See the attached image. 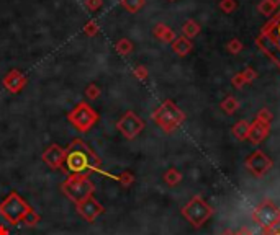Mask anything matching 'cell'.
I'll use <instances>...</instances> for the list:
<instances>
[{
  "label": "cell",
  "instance_id": "cb8c5ba5",
  "mask_svg": "<svg viewBox=\"0 0 280 235\" xmlns=\"http://www.w3.org/2000/svg\"><path fill=\"white\" fill-rule=\"evenodd\" d=\"M242 48H244V44L241 43L237 38H233V39H230V43L226 44V51L230 54H233V56H236V54H239L241 51H242Z\"/></svg>",
  "mask_w": 280,
  "mask_h": 235
},
{
  "label": "cell",
  "instance_id": "e575fe53",
  "mask_svg": "<svg viewBox=\"0 0 280 235\" xmlns=\"http://www.w3.org/2000/svg\"><path fill=\"white\" fill-rule=\"evenodd\" d=\"M236 235H254V234H253V230H251V229H247V227H242L241 230H237V232H236Z\"/></svg>",
  "mask_w": 280,
  "mask_h": 235
},
{
  "label": "cell",
  "instance_id": "5bb4252c",
  "mask_svg": "<svg viewBox=\"0 0 280 235\" xmlns=\"http://www.w3.org/2000/svg\"><path fill=\"white\" fill-rule=\"evenodd\" d=\"M269 133H270V124L254 119L253 123H251L249 137H247V139H249L253 144H260L269 136Z\"/></svg>",
  "mask_w": 280,
  "mask_h": 235
},
{
  "label": "cell",
  "instance_id": "2e32d148",
  "mask_svg": "<svg viewBox=\"0 0 280 235\" xmlns=\"http://www.w3.org/2000/svg\"><path fill=\"white\" fill-rule=\"evenodd\" d=\"M192 49H194L192 41L187 39L185 36L175 38V41L172 43V51H174L177 56H180V58H185L187 54H190L192 53Z\"/></svg>",
  "mask_w": 280,
  "mask_h": 235
},
{
  "label": "cell",
  "instance_id": "d6a6232c",
  "mask_svg": "<svg viewBox=\"0 0 280 235\" xmlns=\"http://www.w3.org/2000/svg\"><path fill=\"white\" fill-rule=\"evenodd\" d=\"M264 235H280V219H279V222L275 224L272 229L267 230V232H264Z\"/></svg>",
  "mask_w": 280,
  "mask_h": 235
},
{
  "label": "cell",
  "instance_id": "ac0fdd59",
  "mask_svg": "<svg viewBox=\"0 0 280 235\" xmlns=\"http://www.w3.org/2000/svg\"><path fill=\"white\" fill-rule=\"evenodd\" d=\"M220 108L226 113V115H235V113L239 110V101H237V98H235L233 95H228L225 100L220 103Z\"/></svg>",
  "mask_w": 280,
  "mask_h": 235
},
{
  "label": "cell",
  "instance_id": "f546056e",
  "mask_svg": "<svg viewBox=\"0 0 280 235\" xmlns=\"http://www.w3.org/2000/svg\"><path fill=\"white\" fill-rule=\"evenodd\" d=\"M133 74H134V77H136L138 80H146V78H148V75H149L148 69L144 67V65H138V67H134Z\"/></svg>",
  "mask_w": 280,
  "mask_h": 235
},
{
  "label": "cell",
  "instance_id": "6da1fadb",
  "mask_svg": "<svg viewBox=\"0 0 280 235\" xmlns=\"http://www.w3.org/2000/svg\"><path fill=\"white\" fill-rule=\"evenodd\" d=\"M64 165L72 173H81L86 170H99L100 158L95 152L84 142L82 139H74L66 149V160Z\"/></svg>",
  "mask_w": 280,
  "mask_h": 235
},
{
  "label": "cell",
  "instance_id": "484cf974",
  "mask_svg": "<svg viewBox=\"0 0 280 235\" xmlns=\"http://www.w3.org/2000/svg\"><path fill=\"white\" fill-rule=\"evenodd\" d=\"M272 118H274L272 111H270L269 108H262V110H259V113H258V115H256L254 119L262 121V123L270 124V123H272Z\"/></svg>",
  "mask_w": 280,
  "mask_h": 235
},
{
  "label": "cell",
  "instance_id": "52a82bcc",
  "mask_svg": "<svg viewBox=\"0 0 280 235\" xmlns=\"http://www.w3.org/2000/svg\"><path fill=\"white\" fill-rule=\"evenodd\" d=\"M67 121L71 123L74 128L81 133H87L90 131L93 126L99 121V113H97L90 105L87 103H77L71 111L67 113Z\"/></svg>",
  "mask_w": 280,
  "mask_h": 235
},
{
  "label": "cell",
  "instance_id": "9c48e42d",
  "mask_svg": "<svg viewBox=\"0 0 280 235\" xmlns=\"http://www.w3.org/2000/svg\"><path fill=\"white\" fill-rule=\"evenodd\" d=\"M244 165L247 168V172H249L253 176L262 178L272 170L274 162H272V158L264 152V150L258 149V150H254L253 154L247 155L246 160H244Z\"/></svg>",
  "mask_w": 280,
  "mask_h": 235
},
{
  "label": "cell",
  "instance_id": "d4e9b609",
  "mask_svg": "<svg viewBox=\"0 0 280 235\" xmlns=\"http://www.w3.org/2000/svg\"><path fill=\"white\" fill-rule=\"evenodd\" d=\"M218 7H220V10L223 13H233V12H236V8H237V2L236 0H220V3H218Z\"/></svg>",
  "mask_w": 280,
  "mask_h": 235
},
{
  "label": "cell",
  "instance_id": "5b68a950",
  "mask_svg": "<svg viewBox=\"0 0 280 235\" xmlns=\"http://www.w3.org/2000/svg\"><path fill=\"white\" fill-rule=\"evenodd\" d=\"M31 211L33 209L22 199V196L18 193H10L5 201L0 204V214L13 225L25 222V219L30 215Z\"/></svg>",
  "mask_w": 280,
  "mask_h": 235
},
{
  "label": "cell",
  "instance_id": "8fae6325",
  "mask_svg": "<svg viewBox=\"0 0 280 235\" xmlns=\"http://www.w3.org/2000/svg\"><path fill=\"white\" fill-rule=\"evenodd\" d=\"M28 83V78L25 74H22L18 69L10 70L5 77H3V87L7 88L10 93H20L25 85Z\"/></svg>",
  "mask_w": 280,
  "mask_h": 235
},
{
  "label": "cell",
  "instance_id": "836d02e7",
  "mask_svg": "<svg viewBox=\"0 0 280 235\" xmlns=\"http://www.w3.org/2000/svg\"><path fill=\"white\" fill-rule=\"evenodd\" d=\"M121 181H123L125 186L131 185V183H133V175H129V173H123V175H121Z\"/></svg>",
  "mask_w": 280,
  "mask_h": 235
},
{
  "label": "cell",
  "instance_id": "8d00e7d4",
  "mask_svg": "<svg viewBox=\"0 0 280 235\" xmlns=\"http://www.w3.org/2000/svg\"><path fill=\"white\" fill-rule=\"evenodd\" d=\"M0 235H8V232L3 227H0Z\"/></svg>",
  "mask_w": 280,
  "mask_h": 235
},
{
  "label": "cell",
  "instance_id": "4fadbf2b",
  "mask_svg": "<svg viewBox=\"0 0 280 235\" xmlns=\"http://www.w3.org/2000/svg\"><path fill=\"white\" fill-rule=\"evenodd\" d=\"M77 211L88 220V222H93V220L104 213V208H102V204L97 203L93 198H87L86 201H82V203L77 204Z\"/></svg>",
  "mask_w": 280,
  "mask_h": 235
},
{
  "label": "cell",
  "instance_id": "7c38bea8",
  "mask_svg": "<svg viewBox=\"0 0 280 235\" xmlns=\"http://www.w3.org/2000/svg\"><path fill=\"white\" fill-rule=\"evenodd\" d=\"M43 160L48 163L51 168H63L64 160H66V150L61 149L58 144L49 145L43 152Z\"/></svg>",
  "mask_w": 280,
  "mask_h": 235
},
{
  "label": "cell",
  "instance_id": "8992f818",
  "mask_svg": "<svg viewBox=\"0 0 280 235\" xmlns=\"http://www.w3.org/2000/svg\"><path fill=\"white\" fill-rule=\"evenodd\" d=\"M182 215H184L195 229H198L212 217L213 209L202 196H194V198L182 208Z\"/></svg>",
  "mask_w": 280,
  "mask_h": 235
},
{
  "label": "cell",
  "instance_id": "e0dca14e",
  "mask_svg": "<svg viewBox=\"0 0 280 235\" xmlns=\"http://www.w3.org/2000/svg\"><path fill=\"white\" fill-rule=\"evenodd\" d=\"M249 128H251V124L247 123V121L241 119V121H237V123L231 128V133H233V136H235L236 139L246 140L247 137H249Z\"/></svg>",
  "mask_w": 280,
  "mask_h": 235
},
{
  "label": "cell",
  "instance_id": "7a4b0ae2",
  "mask_svg": "<svg viewBox=\"0 0 280 235\" xmlns=\"http://www.w3.org/2000/svg\"><path fill=\"white\" fill-rule=\"evenodd\" d=\"M256 44L280 69V12L274 13L270 20L256 38Z\"/></svg>",
  "mask_w": 280,
  "mask_h": 235
},
{
  "label": "cell",
  "instance_id": "ba28073f",
  "mask_svg": "<svg viewBox=\"0 0 280 235\" xmlns=\"http://www.w3.org/2000/svg\"><path fill=\"white\" fill-rule=\"evenodd\" d=\"M253 219L258 222V225L264 230V232H267V230H270L275 224L279 222L280 209L272 203V201L265 199L258 206V208H256L254 214H253Z\"/></svg>",
  "mask_w": 280,
  "mask_h": 235
},
{
  "label": "cell",
  "instance_id": "9a60e30c",
  "mask_svg": "<svg viewBox=\"0 0 280 235\" xmlns=\"http://www.w3.org/2000/svg\"><path fill=\"white\" fill-rule=\"evenodd\" d=\"M152 35H154V38H157V39L162 41V43H166V44H172L177 38L174 30H172L171 26L164 25V23H157V25H154Z\"/></svg>",
  "mask_w": 280,
  "mask_h": 235
},
{
  "label": "cell",
  "instance_id": "d590c367",
  "mask_svg": "<svg viewBox=\"0 0 280 235\" xmlns=\"http://www.w3.org/2000/svg\"><path fill=\"white\" fill-rule=\"evenodd\" d=\"M221 235H236L235 230H230V229H226V230H223Z\"/></svg>",
  "mask_w": 280,
  "mask_h": 235
},
{
  "label": "cell",
  "instance_id": "74e56055",
  "mask_svg": "<svg viewBox=\"0 0 280 235\" xmlns=\"http://www.w3.org/2000/svg\"><path fill=\"white\" fill-rule=\"evenodd\" d=\"M272 2H274V3H275V5H277V7L280 5V0H272Z\"/></svg>",
  "mask_w": 280,
  "mask_h": 235
},
{
  "label": "cell",
  "instance_id": "7402d4cb",
  "mask_svg": "<svg viewBox=\"0 0 280 235\" xmlns=\"http://www.w3.org/2000/svg\"><path fill=\"white\" fill-rule=\"evenodd\" d=\"M121 7L129 13H138L144 7L146 0H120Z\"/></svg>",
  "mask_w": 280,
  "mask_h": 235
},
{
  "label": "cell",
  "instance_id": "83f0119b",
  "mask_svg": "<svg viewBox=\"0 0 280 235\" xmlns=\"http://www.w3.org/2000/svg\"><path fill=\"white\" fill-rule=\"evenodd\" d=\"M241 74H242V77H244L246 83H253L256 78H258V72H256L253 67H246Z\"/></svg>",
  "mask_w": 280,
  "mask_h": 235
},
{
  "label": "cell",
  "instance_id": "ffe728a7",
  "mask_svg": "<svg viewBox=\"0 0 280 235\" xmlns=\"http://www.w3.org/2000/svg\"><path fill=\"white\" fill-rule=\"evenodd\" d=\"M164 181L167 186H177L179 183L182 181V173L177 170V168H169L166 173H164Z\"/></svg>",
  "mask_w": 280,
  "mask_h": 235
},
{
  "label": "cell",
  "instance_id": "f35d334b",
  "mask_svg": "<svg viewBox=\"0 0 280 235\" xmlns=\"http://www.w3.org/2000/svg\"><path fill=\"white\" fill-rule=\"evenodd\" d=\"M169 2H174V0H169Z\"/></svg>",
  "mask_w": 280,
  "mask_h": 235
},
{
  "label": "cell",
  "instance_id": "603a6c76",
  "mask_svg": "<svg viewBox=\"0 0 280 235\" xmlns=\"http://www.w3.org/2000/svg\"><path fill=\"white\" fill-rule=\"evenodd\" d=\"M258 10L260 15H264V17H272L275 10H277V5L272 2V0H262V2L258 5Z\"/></svg>",
  "mask_w": 280,
  "mask_h": 235
},
{
  "label": "cell",
  "instance_id": "30bf717a",
  "mask_svg": "<svg viewBox=\"0 0 280 235\" xmlns=\"http://www.w3.org/2000/svg\"><path fill=\"white\" fill-rule=\"evenodd\" d=\"M144 121L139 118L134 111H127L123 116L120 118V121L116 123V128L127 139H134L141 134L144 129Z\"/></svg>",
  "mask_w": 280,
  "mask_h": 235
},
{
  "label": "cell",
  "instance_id": "277c9868",
  "mask_svg": "<svg viewBox=\"0 0 280 235\" xmlns=\"http://www.w3.org/2000/svg\"><path fill=\"white\" fill-rule=\"evenodd\" d=\"M63 191L69 199L74 201L76 204L82 203L87 198H90L93 193V183L87 175L81 173H72L67 176L63 183Z\"/></svg>",
  "mask_w": 280,
  "mask_h": 235
},
{
  "label": "cell",
  "instance_id": "d6986e66",
  "mask_svg": "<svg viewBox=\"0 0 280 235\" xmlns=\"http://www.w3.org/2000/svg\"><path fill=\"white\" fill-rule=\"evenodd\" d=\"M200 25L195 20H187L184 25H182V33H184V36L187 38V39H192V38H195L200 33Z\"/></svg>",
  "mask_w": 280,
  "mask_h": 235
},
{
  "label": "cell",
  "instance_id": "1f68e13d",
  "mask_svg": "<svg viewBox=\"0 0 280 235\" xmlns=\"http://www.w3.org/2000/svg\"><path fill=\"white\" fill-rule=\"evenodd\" d=\"M104 5V0H86V8L88 12H97Z\"/></svg>",
  "mask_w": 280,
  "mask_h": 235
},
{
  "label": "cell",
  "instance_id": "4dcf8cb0",
  "mask_svg": "<svg viewBox=\"0 0 280 235\" xmlns=\"http://www.w3.org/2000/svg\"><path fill=\"white\" fill-rule=\"evenodd\" d=\"M231 83H233V87H235V88H237V90H241V88L246 85V82H244V77H242V74H241V72H237V74L233 75Z\"/></svg>",
  "mask_w": 280,
  "mask_h": 235
},
{
  "label": "cell",
  "instance_id": "4316f807",
  "mask_svg": "<svg viewBox=\"0 0 280 235\" xmlns=\"http://www.w3.org/2000/svg\"><path fill=\"white\" fill-rule=\"evenodd\" d=\"M99 25H97V21H87L86 23V26H84V35L88 36V38H92V36H95V35H99Z\"/></svg>",
  "mask_w": 280,
  "mask_h": 235
},
{
  "label": "cell",
  "instance_id": "44dd1931",
  "mask_svg": "<svg viewBox=\"0 0 280 235\" xmlns=\"http://www.w3.org/2000/svg\"><path fill=\"white\" fill-rule=\"evenodd\" d=\"M115 49H116V53L121 54V56H128V54L133 53L134 46H133L131 41L128 39V38H121V39L116 41Z\"/></svg>",
  "mask_w": 280,
  "mask_h": 235
},
{
  "label": "cell",
  "instance_id": "f1b7e54d",
  "mask_svg": "<svg viewBox=\"0 0 280 235\" xmlns=\"http://www.w3.org/2000/svg\"><path fill=\"white\" fill-rule=\"evenodd\" d=\"M86 97H87V98H90V100H97V98L100 97V88L97 87L95 83H92V85H88V87H87Z\"/></svg>",
  "mask_w": 280,
  "mask_h": 235
},
{
  "label": "cell",
  "instance_id": "3957f363",
  "mask_svg": "<svg viewBox=\"0 0 280 235\" xmlns=\"http://www.w3.org/2000/svg\"><path fill=\"white\" fill-rule=\"evenodd\" d=\"M152 119L164 133L171 134L185 121V113L172 100H164L154 110Z\"/></svg>",
  "mask_w": 280,
  "mask_h": 235
}]
</instances>
